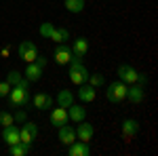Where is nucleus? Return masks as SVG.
<instances>
[{
  "mask_svg": "<svg viewBox=\"0 0 158 156\" xmlns=\"http://www.w3.org/2000/svg\"><path fill=\"white\" fill-rule=\"evenodd\" d=\"M27 80L25 78H21L17 84H13L11 86V93H9V101H11V106H15V108H21V106H25L27 103V99H30V89H27Z\"/></svg>",
  "mask_w": 158,
  "mask_h": 156,
  "instance_id": "obj_1",
  "label": "nucleus"
},
{
  "mask_svg": "<svg viewBox=\"0 0 158 156\" xmlns=\"http://www.w3.org/2000/svg\"><path fill=\"white\" fill-rule=\"evenodd\" d=\"M89 78V70L82 65V55H72L70 59V80L74 84H85Z\"/></svg>",
  "mask_w": 158,
  "mask_h": 156,
  "instance_id": "obj_2",
  "label": "nucleus"
},
{
  "mask_svg": "<svg viewBox=\"0 0 158 156\" xmlns=\"http://www.w3.org/2000/svg\"><path fill=\"white\" fill-rule=\"evenodd\" d=\"M127 89H129V84H124L122 80H114V82L108 84V91H106V97H108V101L112 103H120L127 99Z\"/></svg>",
  "mask_w": 158,
  "mask_h": 156,
  "instance_id": "obj_3",
  "label": "nucleus"
},
{
  "mask_svg": "<svg viewBox=\"0 0 158 156\" xmlns=\"http://www.w3.org/2000/svg\"><path fill=\"white\" fill-rule=\"evenodd\" d=\"M36 135H38V127L34 124V122H27V120H25L23 127L19 129V141L30 148V145H32V141L36 139Z\"/></svg>",
  "mask_w": 158,
  "mask_h": 156,
  "instance_id": "obj_4",
  "label": "nucleus"
},
{
  "mask_svg": "<svg viewBox=\"0 0 158 156\" xmlns=\"http://www.w3.org/2000/svg\"><path fill=\"white\" fill-rule=\"evenodd\" d=\"M19 57H21L25 63H32V61L38 57V47L32 40H23V42L19 44Z\"/></svg>",
  "mask_w": 158,
  "mask_h": 156,
  "instance_id": "obj_5",
  "label": "nucleus"
},
{
  "mask_svg": "<svg viewBox=\"0 0 158 156\" xmlns=\"http://www.w3.org/2000/svg\"><path fill=\"white\" fill-rule=\"evenodd\" d=\"M116 74H118V80H122L124 84H133V82H137V76H139V72H137L135 68H131V65H127V63L118 65Z\"/></svg>",
  "mask_w": 158,
  "mask_h": 156,
  "instance_id": "obj_6",
  "label": "nucleus"
},
{
  "mask_svg": "<svg viewBox=\"0 0 158 156\" xmlns=\"http://www.w3.org/2000/svg\"><path fill=\"white\" fill-rule=\"evenodd\" d=\"M146 97V84L141 82H133L129 89H127V99L133 101V103H141Z\"/></svg>",
  "mask_w": 158,
  "mask_h": 156,
  "instance_id": "obj_7",
  "label": "nucleus"
},
{
  "mask_svg": "<svg viewBox=\"0 0 158 156\" xmlns=\"http://www.w3.org/2000/svg\"><path fill=\"white\" fill-rule=\"evenodd\" d=\"M72 47H68L65 42H61V44H57V48H55V61L59 63V65H65V63H70V59H72Z\"/></svg>",
  "mask_w": 158,
  "mask_h": 156,
  "instance_id": "obj_8",
  "label": "nucleus"
},
{
  "mask_svg": "<svg viewBox=\"0 0 158 156\" xmlns=\"http://www.w3.org/2000/svg\"><path fill=\"white\" fill-rule=\"evenodd\" d=\"M93 135H95V129H93V124H89V122H78V131H76V137H78V141H86V144H91V139H93Z\"/></svg>",
  "mask_w": 158,
  "mask_h": 156,
  "instance_id": "obj_9",
  "label": "nucleus"
},
{
  "mask_svg": "<svg viewBox=\"0 0 158 156\" xmlns=\"http://www.w3.org/2000/svg\"><path fill=\"white\" fill-rule=\"evenodd\" d=\"M42 72H44V68H42V65H38L36 61H32V63H27V68H25L23 78L27 80V82H36V80H40Z\"/></svg>",
  "mask_w": 158,
  "mask_h": 156,
  "instance_id": "obj_10",
  "label": "nucleus"
},
{
  "mask_svg": "<svg viewBox=\"0 0 158 156\" xmlns=\"http://www.w3.org/2000/svg\"><path fill=\"white\" fill-rule=\"evenodd\" d=\"M95 97H97V89L95 86H91V84H78V99L80 101L91 103V101H95Z\"/></svg>",
  "mask_w": 158,
  "mask_h": 156,
  "instance_id": "obj_11",
  "label": "nucleus"
},
{
  "mask_svg": "<svg viewBox=\"0 0 158 156\" xmlns=\"http://www.w3.org/2000/svg\"><path fill=\"white\" fill-rule=\"evenodd\" d=\"M59 141L63 145L74 144V141H76V129L70 127L68 122H65V124H61V127H59Z\"/></svg>",
  "mask_w": 158,
  "mask_h": 156,
  "instance_id": "obj_12",
  "label": "nucleus"
},
{
  "mask_svg": "<svg viewBox=\"0 0 158 156\" xmlns=\"http://www.w3.org/2000/svg\"><path fill=\"white\" fill-rule=\"evenodd\" d=\"M68 110L65 108H53V112H51V124H53V127H57V129H59L61 124H65V122H68Z\"/></svg>",
  "mask_w": 158,
  "mask_h": 156,
  "instance_id": "obj_13",
  "label": "nucleus"
},
{
  "mask_svg": "<svg viewBox=\"0 0 158 156\" xmlns=\"http://www.w3.org/2000/svg\"><path fill=\"white\" fill-rule=\"evenodd\" d=\"M2 139L9 145L19 144V129L15 124H9V127H2Z\"/></svg>",
  "mask_w": 158,
  "mask_h": 156,
  "instance_id": "obj_14",
  "label": "nucleus"
},
{
  "mask_svg": "<svg viewBox=\"0 0 158 156\" xmlns=\"http://www.w3.org/2000/svg\"><path fill=\"white\" fill-rule=\"evenodd\" d=\"M70 156H89L91 154V145L86 144V141H74L70 144Z\"/></svg>",
  "mask_w": 158,
  "mask_h": 156,
  "instance_id": "obj_15",
  "label": "nucleus"
},
{
  "mask_svg": "<svg viewBox=\"0 0 158 156\" xmlns=\"http://www.w3.org/2000/svg\"><path fill=\"white\" fill-rule=\"evenodd\" d=\"M34 108L40 110V112L53 108V99H51V95H47V93H36V95H34Z\"/></svg>",
  "mask_w": 158,
  "mask_h": 156,
  "instance_id": "obj_16",
  "label": "nucleus"
},
{
  "mask_svg": "<svg viewBox=\"0 0 158 156\" xmlns=\"http://www.w3.org/2000/svg\"><path fill=\"white\" fill-rule=\"evenodd\" d=\"M139 133V122L133 118H127L124 122H122V135L127 137V139H131L133 135H137Z\"/></svg>",
  "mask_w": 158,
  "mask_h": 156,
  "instance_id": "obj_17",
  "label": "nucleus"
},
{
  "mask_svg": "<svg viewBox=\"0 0 158 156\" xmlns=\"http://www.w3.org/2000/svg\"><path fill=\"white\" fill-rule=\"evenodd\" d=\"M68 118L72 120V122H82L86 116V112L85 108H80V106H76V103H72V106H68Z\"/></svg>",
  "mask_w": 158,
  "mask_h": 156,
  "instance_id": "obj_18",
  "label": "nucleus"
},
{
  "mask_svg": "<svg viewBox=\"0 0 158 156\" xmlns=\"http://www.w3.org/2000/svg\"><path fill=\"white\" fill-rule=\"evenodd\" d=\"M57 103H59L61 108L72 106V103H74V93H72V91H68V89H61L59 93H57Z\"/></svg>",
  "mask_w": 158,
  "mask_h": 156,
  "instance_id": "obj_19",
  "label": "nucleus"
},
{
  "mask_svg": "<svg viewBox=\"0 0 158 156\" xmlns=\"http://www.w3.org/2000/svg\"><path fill=\"white\" fill-rule=\"evenodd\" d=\"M86 51H89V40H86L85 36L76 38L74 44H72V53H74V55H85Z\"/></svg>",
  "mask_w": 158,
  "mask_h": 156,
  "instance_id": "obj_20",
  "label": "nucleus"
},
{
  "mask_svg": "<svg viewBox=\"0 0 158 156\" xmlns=\"http://www.w3.org/2000/svg\"><path fill=\"white\" fill-rule=\"evenodd\" d=\"M68 38H70V32H68L65 27H61V30H59V27H55V30H53V34H51V40H53L55 44H61V42H65Z\"/></svg>",
  "mask_w": 158,
  "mask_h": 156,
  "instance_id": "obj_21",
  "label": "nucleus"
},
{
  "mask_svg": "<svg viewBox=\"0 0 158 156\" xmlns=\"http://www.w3.org/2000/svg\"><path fill=\"white\" fill-rule=\"evenodd\" d=\"M63 6L70 13H82L85 11V0H65Z\"/></svg>",
  "mask_w": 158,
  "mask_h": 156,
  "instance_id": "obj_22",
  "label": "nucleus"
},
{
  "mask_svg": "<svg viewBox=\"0 0 158 156\" xmlns=\"http://www.w3.org/2000/svg\"><path fill=\"white\" fill-rule=\"evenodd\" d=\"M53 30H55V23H51V21H44V23L38 27V34H40L42 38H51Z\"/></svg>",
  "mask_w": 158,
  "mask_h": 156,
  "instance_id": "obj_23",
  "label": "nucleus"
},
{
  "mask_svg": "<svg viewBox=\"0 0 158 156\" xmlns=\"http://www.w3.org/2000/svg\"><path fill=\"white\" fill-rule=\"evenodd\" d=\"M9 148H11V154L13 156H25V154H27V150H30V148H27L25 144H21V141H19V144L9 145Z\"/></svg>",
  "mask_w": 158,
  "mask_h": 156,
  "instance_id": "obj_24",
  "label": "nucleus"
},
{
  "mask_svg": "<svg viewBox=\"0 0 158 156\" xmlns=\"http://www.w3.org/2000/svg\"><path fill=\"white\" fill-rule=\"evenodd\" d=\"M86 80H89V84H91V86L99 89V86L103 84V76H101V74H89V78H86Z\"/></svg>",
  "mask_w": 158,
  "mask_h": 156,
  "instance_id": "obj_25",
  "label": "nucleus"
},
{
  "mask_svg": "<svg viewBox=\"0 0 158 156\" xmlns=\"http://www.w3.org/2000/svg\"><path fill=\"white\" fill-rule=\"evenodd\" d=\"M15 120H13V114L11 112H0V127H9V124H13Z\"/></svg>",
  "mask_w": 158,
  "mask_h": 156,
  "instance_id": "obj_26",
  "label": "nucleus"
},
{
  "mask_svg": "<svg viewBox=\"0 0 158 156\" xmlns=\"http://www.w3.org/2000/svg\"><path fill=\"white\" fill-rule=\"evenodd\" d=\"M21 78H23V74H21V72H17V70H13V72H9V76H6V82H9V84L13 86V84H17V82H19Z\"/></svg>",
  "mask_w": 158,
  "mask_h": 156,
  "instance_id": "obj_27",
  "label": "nucleus"
},
{
  "mask_svg": "<svg viewBox=\"0 0 158 156\" xmlns=\"http://www.w3.org/2000/svg\"><path fill=\"white\" fill-rule=\"evenodd\" d=\"M9 93H11V84L6 82V80H4V82H0V97H6Z\"/></svg>",
  "mask_w": 158,
  "mask_h": 156,
  "instance_id": "obj_28",
  "label": "nucleus"
},
{
  "mask_svg": "<svg viewBox=\"0 0 158 156\" xmlns=\"http://www.w3.org/2000/svg\"><path fill=\"white\" fill-rule=\"evenodd\" d=\"M13 120H17V122H25V120H27V116H25L23 110H17V114L13 116Z\"/></svg>",
  "mask_w": 158,
  "mask_h": 156,
  "instance_id": "obj_29",
  "label": "nucleus"
},
{
  "mask_svg": "<svg viewBox=\"0 0 158 156\" xmlns=\"http://www.w3.org/2000/svg\"><path fill=\"white\" fill-rule=\"evenodd\" d=\"M38 63V65H42V68H47V57H40V55H38L36 59H34Z\"/></svg>",
  "mask_w": 158,
  "mask_h": 156,
  "instance_id": "obj_30",
  "label": "nucleus"
}]
</instances>
